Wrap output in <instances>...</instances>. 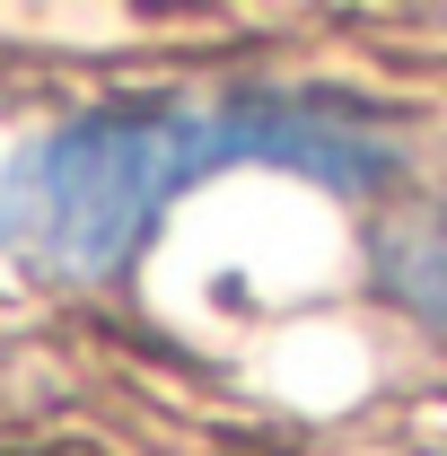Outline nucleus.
Returning <instances> with one entry per match:
<instances>
[{"label":"nucleus","instance_id":"obj_1","mask_svg":"<svg viewBox=\"0 0 447 456\" xmlns=\"http://www.w3.org/2000/svg\"><path fill=\"white\" fill-rule=\"evenodd\" d=\"M220 167H289L334 193H378L394 141L342 97L228 88V97H132L45 132L0 184V255L36 281H114L150 228Z\"/></svg>","mask_w":447,"mask_h":456},{"label":"nucleus","instance_id":"obj_2","mask_svg":"<svg viewBox=\"0 0 447 456\" xmlns=\"http://www.w3.org/2000/svg\"><path fill=\"white\" fill-rule=\"evenodd\" d=\"M378 281H386L412 316L447 325V211H430V220H412L403 237H394L386 264H378Z\"/></svg>","mask_w":447,"mask_h":456}]
</instances>
